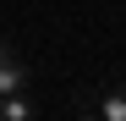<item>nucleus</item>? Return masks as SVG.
I'll return each mask as SVG.
<instances>
[{
    "instance_id": "obj_2",
    "label": "nucleus",
    "mask_w": 126,
    "mask_h": 121,
    "mask_svg": "<svg viewBox=\"0 0 126 121\" xmlns=\"http://www.w3.org/2000/svg\"><path fill=\"white\" fill-rule=\"evenodd\" d=\"M28 88H33V72L16 55H6V60H0V94H28Z\"/></svg>"
},
{
    "instance_id": "obj_1",
    "label": "nucleus",
    "mask_w": 126,
    "mask_h": 121,
    "mask_svg": "<svg viewBox=\"0 0 126 121\" xmlns=\"http://www.w3.org/2000/svg\"><path fill=\"white\" fill-rule=\"evenodd\" d=\"M77 110L88 116V121H126V83H104L93 94H82Z\"/></svg>"
}]
</instances>
